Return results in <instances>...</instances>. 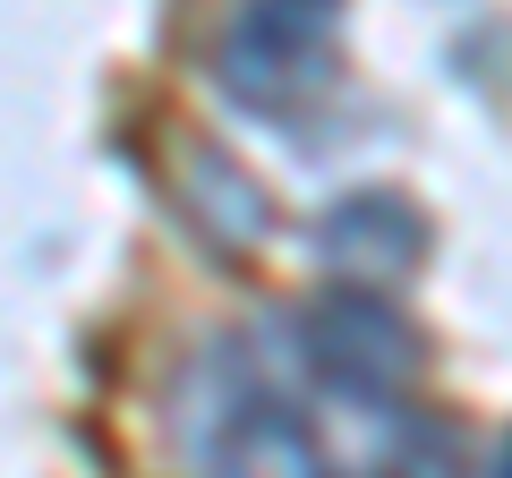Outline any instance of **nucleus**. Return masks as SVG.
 I'll use <instances>...</instances> for the list:
<instances>
[{
    "mask_svg": "<svg viewBox=\"0 0 512 478\" xmlns=\"http://www.w3.org/2000/svg\"><path fill=\"white\" fill-rule=\"evenodd\" d=\"M333 26H342V0H248L222 43V86L256 111H282L325 77Z\"/></svg>",
    "mask_w": 512,
    "mask_h": 478,
    "instance_id": "nucleus-1",
    "label": "nucleus"
},
{
    "mask_svg": "<svg viewBox=\"0 0 512 478\" xmlns=\"http://www.w3.org/2000/svg\"><path fill=\"white\" fill-rule=\"evenodd\" d=\"M197 470L205 478H342L333 453L308 436L299 410L274 393H222L197 419Z\"/></svg>",
    "mask_w": 512,
    "mask_h": 478,
    "instance_id": "nucleus-2",
    "label": "nucleus"
},
{
    "mask_svg": "<svg viewBox=\"0 0 512 478\" xmlns=\"http://www.w3.org/2000/svg\"><path fill=\"white\" fill-rule=\"evenodd\" d=\"M316 359V376L342 393H393L410 368H419V342H410L393 316L376 308V299H325V308L308 316V342H299Z\"/></svg>",
    "mask_w": 512,
    "mask_h": 478,
    "instance_id": "nucleus-3",
    "label": "nucleus"
},
{
    "mask_svg": "<svg viewBox=\"0 0 512 478\" xmlns=\"http://www.w3.org/2000/svg\"><path fill=\"white\" fill-rule=\"evenodd\" d=\"M384 231H419V222L402 214V197H350L342 214L325 222V248H333V265H350V274H393V265H410V257L384 248Z\"/></svg>",
    "mask_w": 512,
    "mask_h": 478,
    "instance_id": "nucleus-4",
    "label": "nucleus"
},
{
    "mask_svg": "<svg viewBox=\"0 0 512 478\" xmlns=\"http://www.w3.org/2000/svg\"><path fill=\"white\" fill-rule=\"evenodd\" d=\"M495 478H512V444H504V461H495Z\"/></svg>",
    "mask_w": 512,
    "mask_h": 478,
    "instance_id": "nucleus-5",
    "label": "nucleus"
}]
</instances>
